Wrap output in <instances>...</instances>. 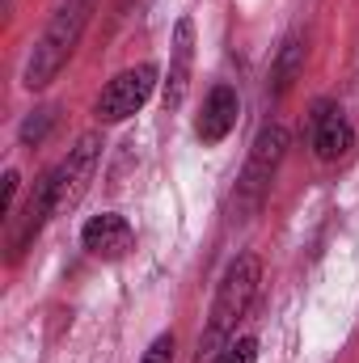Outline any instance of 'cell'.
I'll return each mask as SVG.
<instances>
[{"instance_id": "6da1fadb", "label": "cell", "mask_w": 359, "mask_h": 363, "mask_svg": "<svg viewBox=\"0 0 359 363\" xmlns=\"http://www.w3.org/2000/svg\"><path fill=\"white\" fill-rule=\"evenodd\" d=\"M258 283H263L258 254H237L228 262V271L220 274V287H216V300H211V317H207V334L199 338L194 363H216L224 355L233 330L241 325V317L250 313V304L258 296Z\"/></svg>"}, {"instance_id": "7a4b0ae2", "label": "cell", "mask_w": 359, "mask_h": 363, "mask_svg": "<svg viewBox=\"0 0 359 363\" xmlns=\"http://www.w3.org/2000/svg\"><path fill=\"white\" fill-rule=\"evenodd\" d=\"M93 9H97V0H64V4L55 9V17L47 21L43 38H38L34 51H30L26 77H21L26 89H34V93L47 89V85L64 72V64H68L72 51L81 47V34H85V26H89Z\"/></svg>"}, {"instance_id": "3957f363", "label": "cell", "mask_w": 359, "mask_h": 363, "mask_svg": "<svg viewBox=\"0 0 359 363\" xmlns=\"http://www.w3.org/2000/svg\"><path fill=\"white\" fill-rule=\"evenodd\" d=\"M283 152H287V131L279 127V123H267L263 131H258V140H254V148H250V161H245V174L237 182V216L241 220H250L263 203H267L270 194V182L279 174V161H283Z\"/></svg>"}, {"instance_id": "277c9868", "label": "cell", "mask_w": 359, "mask_h": 363, "mask_svg": "<svg viewBox=\"0 0 359 363\" xmlns=\"http://www.w3.org/2000/svg\"><path fill=\"white\" fill-rule=\"evenodd\" d=\"M157 64H136V68H123L97 97V118L101 123H123L131 118L136 110H144V101L157 89Z\"/></svg>"}, {"instance_id": "5b68a950", "label": "cell", "mask_w": 359, "mask_h": 363, "mask_svg": "<svg viewBox=\"0 0 359 363\" xmlns=\"http://www.w3.org/2000/svg\"><path fill=\"white\" fill-rule=\"evenodd\" d=\"M97 157H101V135L97 131L81 135L77 148H68V157L55 169V216L72 211L85 199V190H89V182H93V169H97Z\"/></svg>"}, {"instance_id": "8992f818", "label": "cell", "mask_w": 359, "mask_h": 363, "mask_svg": "<svg viewBox=\"0 0 359 363\" xmlns=\"http://www.w3.org/2000/svg\"><path fill=\"white\" fill-rule=\"evenodd\" d=\"M51 216H55V169L34 182V190H30L21 216L9 220V262H21V254L34 245V237L43 233V224H47Z\"/></svg>"}, {"instance_id": "52a82bcc", "label": "cell", "mask_w": 359, "mask_h": 363, "mask_svg": "<svg viewBox=\"0 0 359 363\" xmlns=\"http://www.w3.org/2000/svg\"><path fill=\"white\" fill-rule=\"evenodd\" d=\"M309 131H313V152H317V161H326V165L347 161L351 148H355V131H351L347 114H343L334 101H317V106H313Z\"/></svg>"}, {"instance_id": "ba28073f", "label": "cell", "mask_w": 359, "mask_h": 363, "mask_svg": "<svg viewBox=\"0 0 359 363\" xmlns=\"http://www.w3.org/2000/svg\"><path fill=\"white\" fill-rule=\"evenodd\" d=\"M81 241H85V250H89L93 258L123 262L131 254V245H136V233H131V224L118 211H101V216H93L89 224L81 228Z\"/></svg>"}, {"instance_id": "9c48e42d", "label": "cell", "mask_w": 359, "mask_h": 363, "mask_svg": "<svg viewBox=\"0 0 359 363\" xmlns=\"http://www.w3.org/2000/svg\"><path fill=\"white\" fill-rule=\"evenodd\" d=\"M237 114H241L237 89H233V85H216V89L207 93L199 118H194V135H199L203 144H220V140H228V131L237 127Z\"/></svg>"}, {"instance_id": "30bf717a", "label": "cell", "mask_w": 359, "mask_h": 363, "mask_svg": "<svg viewBox=\"0 0 359 363\" xmlns=\"http://www.w3.org/2000/svg\"><path fill=\"white\" fill-rule=\"evenodd\" d=\"M190 60H194V21L182 17L174 26V64H170V81H165V110H178L186 85H190Z\"/></svg>"}, {"instance_id": "8fae6325", "label": "cell", "mask_w": 359, "mask_h": 363, "mask_svg": "<svg viewBox=\"0 0 359 363\" xmlns=\"http://www.w3.org/2000/svg\"><path fill=\"white\" fill-rule=\"evenodd\" d=\"M51 123H55V110H34V114L21 123V144H26V148H38V144L47 140Z\"/></svg>"}, {"instance_id": "7c38bea8", "label": "cell", "mask_w": 359, "mask_h": 363, "mask_svg": "<svg viewBox=\"0 0 359 363\" xmlns=\"http://www.w3.org/2000/svg\"><path fill=\"white\" fill-rule=\"evenodd\" d=\"M216 363H258V342L254 338H237V342L224 347V355Z\"/></svg>"}, {"instance_id": "4fadbf2b", "label": "cell", "mask_w": 359, "mask_h": 363, "mask_svg": "<svg viewBox=\"0 0 359 363\" xmlns=\"http://www.w3.org/2000/svg\"><path fill=\"white\" fill-rule=\"evenodd\" d=\"M140 363H174V334H161V338L144 351Z\"/></svg>"}, {"instance_id": "5bb4252c", "label": "cell", "mask_w": 359, "mask_h": 363, "mask_svg": "<svg viewBox=\"0 0 359 363\" xmlns=\"http://www.w3.org/2000/svg\"><path fill=\"white\" fill-rule=\"evenodd\" d=\"M296 60H300V43H287L283 64H279V89H287V85H292V77H296Z\"/></svg>"}, {"instance_id": "9a60e30c", "label": "cell", "mask_w": 359, "mask_h": 363, "mask_svg": "<svg viewBox=\"0 0 359 363\" xmlns=\"http://www.w3.org/2000/svg\"><path fill=\"white\" fill-rule=\"evenodd\" d=\"M17 174H13V169H9V174H4V207H0V211H4V220H13V207H17Z\"/></svg>"}]
</instances>
